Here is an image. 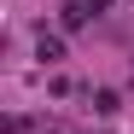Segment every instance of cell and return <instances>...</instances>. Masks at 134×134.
<instances>
[{
	"instance_id": "3",
	"label": "cell",
	"mask_w": 134,
	"mask_h": 134,
	"mask_svg": "<svg viewBox=\"0 0 134 134\" xmlns=\"http://www.w3.org/2000/svg\"><path fill=\"white\" fill-rule=\"evenodd\" d=\"M93 111H105V117H111V111H117V93H111V87H99V93H93Z\"/></svg>"
},
{
	"instance_id": "2",
	"label": "cell",
	"mask_w": 134,
	"mask_h": 134,
	"mask_svg": "<svg viewBox=\"0 0 134 134\" xmlns=\"http://www.w3.org/2000/svg\"><path fill=\"white\" fill-rule=\"evenodd\" d=\"M87 24V6H82V0H76V6H64V29H82Z\"/></svg>"
},
{
	"instance_id": "1",
	"label": "cell",
	"mask_w": 134,
	"mask_h": 134,
	"mask_svg": "<svg viewBox=\"0 0 134 134\" xmlns=\"http://www.w3.org/2000/svg\"><path fill=\"white\" fill-rule=\"evenodd\" d=\"M35 53L47 58V64H58V58H64V41H58V35H41V41H35Z\"/></svg>"
}]
</instances>
